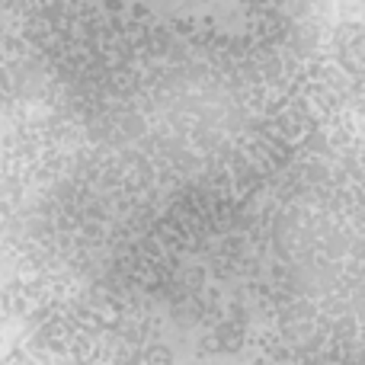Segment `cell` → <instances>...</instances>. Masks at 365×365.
Instances as JSON below:
<instances>
[{
	"label": "cell",
	"mask_w": 365,
	"mask_h": 365,
	"mask_svg": "<svg viewBox=\"0 0 365 365\" xmlns=\"http://www.w3.org/2000/svg\"><path fill=\"white\" fill-rule=\"evenodd\" d=\"M151 362H154V365H170V353H164V349H154V353H151Z\"/></svg>",
	"instance_id": "obj_1"
},
{
	"label": "cell",
	"mask_w": 365,
	"mask_h": 365,
	"mask_svg": "<svg viewBox=\"0 0 365 365\" xmlns=\"http://www.w3.org/2000/svg\"><path fill=\"white\" fill-rule=\"evenodd\" d=\"M353 100H356V103H359V106L365 109V81L356 83V90H353Z\"/></svg>",
	"instance_id": "obj_2"
}]
</instances>
